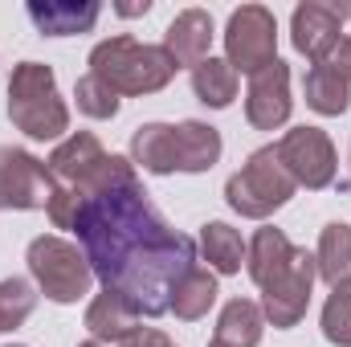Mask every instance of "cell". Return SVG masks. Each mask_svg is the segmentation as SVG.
Masks as SVG:
<instances>
[{
  "label": "cell",
  "mask_w": 351,
  "mask_h": 347,
  "mask_svg": "<svg viewBox=\"0 0 351 347\" xmlns=\"http://www.w3.org/2000/svg\"><path fill=\"white\" fill-rule=\"evenodd\" d=\"M45 213L53 229L78 233L102 290L123 294L139 319L172 311V290L196 265V241L168 225L127 156L110 152L90 180L58 188Z\"/></svg>",
  "instance_id": "cell-1"
},
{
  "label": "cell",
  "mask_w": 351,
  "mask_h": 347,
  "mask_svg": "<svg viewBox=\"0 0 351 347\" xmlns=\"http://www.w3.org/2000/svg\"><path fill=\"white\" fill-rule=\"evenodd\" d=\"M245 274L262 290V315L274 323V331H290L306 319L311 290L319 278L315 254L298 250L282 229L265 225L245 246Z\"/></svg>",
  "instance_id": "cell-2"
},
{
  "label": "cell",
  "mask_w": 351,
  "mask_h": 347,
  "mask_svg": "<svg viewBox=\"0 0 351 347\" xmlns=\"http://www.w3.org/2000/svg\"><path fill=\"white\" fill-rule=\"evenodd\" d=\"M90 70L98 82L114 90L119 98L131 94V98H143V94H160L164 86H172L176 78V62L168 58L164 45H147V41H135L131 33H119V37H106L90 49Z\"/></svg>",
  "instance_id": "cell-3"
},
{
  "label": "cell",
  "mask_w": 351,
  "mask_h": 347,
  "mask_svg": "<svg viewBox=\"0 0 351 347\" xmlns=\"http://www.w3.org/2000/svg\"><path fill=\"white\" fill-rule=\"evenodd\" d=\"M8 119L21 135L49 143L70 131V106L58 94V74L45 62H21L8 78Z\"/></svg>",
  "instance_id": "cell-4"
},
{
  "label": "cell",
  "mask_w": 351,
  "mask_h": 347,
  "mask_svg": "<svg viewBox=\"0 0 351 347\" xmlns=\"http://www.w3.org/2000/svg\"><path fill=\"white\" fill-rule=\"evenodd\" d=\"M294 192H298V184H294L290 172L282 168L274 143L258 147V152L241 164V172H233L225 180V204H229L237 217H245V221H265V217H274L278 208L290 204Z\"/></svg>",
  "instance_id": "cell-5"
},
{
  "label": "cell",
  "mask_w": 351,
  "mask_h": 347,
  "mask_svg": "<svg viewBox=\"0 0 351 347\" xmlns=\"http://www.w3.org/2000/svg\"><path fill=\"white\" fill-rule=\"evenodd\" d=\"M25 261H29V274H33L37 290L58 307L82 302L90 294V286H94V270H90L86 254L74 241L58 237V233L33 237L29 250H25Z\"/></svg>",
  "instance_id": "cell-6"
},
{
  "label": "cell",
  "mask_w": 351,
  "mask_h": 347,
  "mask_svg": "<svg viewBox=\"0 0 351 347\" xmlns=\"http://www.w3.org/2000/svg\"><path fill=\"white\" fill-rule=\"evenodd\" d=\"M225 62L237 74H262L278 62V16L265 4H241L229 12L225 25Z\"/></svg>",
  "instance_id": "cell-7"
},
{
  "label": "cell",
  "mask_w": 351,
  "mask_h": 347,
  "mask_svg": "<svg viewBox=\"0 0 351 347\" xmlns=\"http://www.w3.org/2000/svg\"><path fill=\"white\" fill-rule=\"evenodd\" d=\"M282 168L290 172V180L298 188H311V192H323L335 184L339 176V156H335V143L323 127H290L278 143H274Z\"/></svg>",
  "instance_id": "cell-8"
},
{
  "label": "cell",
  "mask_w": 351,
  "mask_h": 347,
  "mask_svg": "<svg viewBox=\"0 0 351 347\" xmlns=\"http://www.w3.org/2000/svg\"><path fill=\"white\" fill-rule=\"evenodd\" d=\"M53 196H58V180L49 176L45 160H37L25 147L0 143V208L33 213V208H49Z\"/></svg>",
  "instance_id": "cell-9"
},
{
  "label": "cell",
  "mask_w": 351,
  "mask_h": 347,
  "mask_svg": "<svg viewBox=\"0 0 351 347\" xmlns=\"http://www.w3.org/2000/svg\"><path fill=\"white\" fill-rule=\"evenodd\" d=\"M351 16V4H323V0H302L290 12V41L306 62H331V53L343 41V21Z\"/></svg>",
  "instance_id": "cell-10"
},
{
  "label": "cell",
  "mask_w": 351,
  "mask_h": 347,
  "mask_svg": "<svg viewBox=\"0 0 351 347\" xmlns=\"http://www.w3.org/2000/svg\"><path fill=\"white\" fill-rule=\"evenodd\" d=\"M290 110H294V98H290V66L278 58L269 62L262 74L250 78L245 90V119L254 131H278L290 123Z\"/></svg>",
  "instance_id": "cell-11"
},
{
  "label": "cell",
  "mask_w": 351,
  "mask_h": 347,
  "mask_svg": "<svg viewBox=\"0 0 351 347\" xmlns=\"http://www.w3.org/2000/svg\"><path fill=\"white\" fill-rule=\"evenodd\" d=\"M213 37H217V29H213V12H204V8H184V12H176V21L168 25V33H164V49H168V58L176 62V70H196L200 62H208L213 53Z\"/></svg>",
  "instance_id": "cell-12"
},
{
  "label": "cell",
  "mask_w": 351,
  "mask_h": 347,
  "mask_svg": "<svg viewBox=\"0 0 351 347\" xmlns=\"http://www.w3.org/2000/svg\"><path fill=\"white\" fill-rule=\"evenodd\" d=\"M106 156H110V152L98 143L94 131H70V135L49 152L45 168H49V176L58 180V188H70V184L90 180V176L106 164Z\"/></svg>",
  "instance_id": "cell-13"
},
{
  "label": "cell",
  "mask_w": 351,
  "mask_h": 347,
  "mask_svg": "<svg viewBox=\"0 0 351 347\" xmlns=\"http://www.w3.org/2000/svg\"><path fill=\"white\" fill-rule=\"evenodd\" d=\"M25 12L41 37H78L98 25L102 4L98 0H29Z\"/></svg>",
  "instance_id": "cell-14"
},
{
  "label": "cell",
  "mask_w": 351,
  "mask_h": 347,
  "mask_svg": "<svg viewBox=\"0 0 351 347\" xmlns=\"http://www.w3.org/2000/svg\"><path fill=\"white\" fill-rule=\"evenodd\" d=\"M172 147H176V172H184V176L213 172V164L225 152L221 131L208 127V123H200V119L172 123Z\"/></svg>",
  "instance_id": "cell-15"
},
{
  "label": "cell",
  "mask_w": 351,
  "mask_h": 347,
  "mask_svg": "<svg viewBox=\"0 0 351 347\" xmlns=\"http://www.w3.org/2000/svg\"><path fill=\"white\" fill-rule=\"evenodd\" d=\"M139 327H143V319H139V311H135L123 294L98 290V294L90 298V307H86L90 339H98V344H123V339H131Z\"/></svg>",
  "instance_id": "cell-16"
},
{
  "label": "cell",
  "mask_w": 351,
  "mask_h": 347,
  "mask_svg": "<svg viewBox=\"0 0 351 347\" xmlns=\"http://www.w3.org/2000/svg\"><path fill=\"white\" fill-rule=\"evenodd\" d=\"M262 335H265L262 302H254V298H229V302L221 307L213 344H221V347H258Z\"/></svg>",
  "instance_id": "cell-17"
},
{
  "label": "cell",
  "mask_w": 351,
  "mask_h": 347,
  "mask_svg": "<svg viewBox=\"0 0 351 347\" xmlns=\"http://www.w3.org/2000/svg\"><path fill=\"white\" fill-rule=\"evenodd\" d=\"M302 94H306V106L315 115H323V119H339V115H348V106H351V82L339 78V70L331 62H319V66L306 70Z\"/></svg>",
  "instance_id": "cell-18"
},
{
  "label": "cell",
  "mask_w": 351,
  "mask_h": 347,
  "mask_svg": "<svg viewBox=\"0 0 351 347\" xmlns=\"http://www.w3.org/2000/svg\"><path fill=\"white\" fill-rule=\"evenodd\" d=\"M131 164L152 176L176 172V147H172V123H143L131 135Z\"/></svg>",
  "instance_id": "cell-19"
},
{
  "label": "cell",
  "mask_w": 351,
  "mask_h": 347,
  "mask_svg": "<svg viewBox=\"0 0 351 347\" xmlns=\"http://www.w3.org/2000/svg\"><path fill=\"white\" fill-rule=\"evenodd\" d=\"M200 254H204V261H208L213 274L233 278V274H241V265H245V241H241V233H237L233 225L208 221V225H200Z\"/></svg>",
  "instance_id": "cell-20"
},
{
  "label": "cell",
  "mask_w": 351,
  "mask_h": 347,
  "mask_svg": "<svg viewBox=\"0 0 351 347\" xmlns=\"http://www.w3.org/2000/svg\"><path fill=\"white\" fill-rule=\"evenodd\" d=\"M217 294H221V290H217V274L204 270V265H192V270L180 278V286L172 290V315L184 319V323H196V319H204V315L213 311Z\"/></svg>",
  "instance_id": "cell-21"
},
{
  "label": "cell",
  "mask_w": 351,
  "mask_h": 347,
  "mask_svg": "<svg viewBox=\"0 0 351 347\" xmlns=\"http://www.w3.org/2000/svg\"><path fill=\"white\" fill-rule=\"evenodd\" d=\"M315 265H319V278H323L327 286L351 282V225L348 221L323 225L319 250H315Z\"/></svg>",
  "instance_id": "cell-22"
},
{
  "label": "cell",
  "mask_w": 351,
  "mask_h": 347,
  "mask_svg": "<svg viewBox=\"0 0 351 347\" xmlns=\"http://www.w3.org/2000/svg\"><path fill=\"white\" fill-rule=\"evenodd\" d=\"M237 86H241V74H237L225 58H208V62H200V66L192 70V94H196L204 106H213V110L233 106Z\"/></svg>",
  "instance_id": "cell-23"
},
{
  "label": "cell",
  "mask_w": 351,
  "mask_h": 347,
  "mask_svg": "<svg viewBox=\"0 0 351 347\" xmlns=\"http://www.w3.org/2000/svg\"><path fill=\"white\" fill-rule=\"evenodd\" d=\"M33 311H37V286L29 278H16V274L4 278L0 282V335L29 323Z\"/></svg>",
  "instance_id": "cell-24"
},
{
  "label": "cell",
  "mask_w": 351,
  "mask_h": 347,
  "mask_svg": "<svg viewBox=\"0 0 351 347\" xmlns=\"http://www.w3.org/2000/svg\"><path fill=\"white\" fill-rule=\"evenodd\" d=\"M319 327H323V339H327V344L351 347V282L331 286V294H327V302H323Z\"/></svg>",
  "instance_id": "cell-25"
},
{
  "label": "cell",
  "mask_w": 351,
  "mask_h": 347,
  "mask_svg": "<svg viewBox=\"0 0 351 347\" xmlns=\"http://www.w3.org/2000/svg\"><path fill=\"white\" fill-rule=\"evenodd\" d=\"M74 102H78V110H82L86 119H98V123L114 119L119 106H123V98L106 86V82H98L94 74H82V78L74 82Z\"/></svg>",
  "instance_id": "cell-26"
},
{
  "label": "cell",
  "mask_w": 351,
  "mask_h": 347,
  "mask_svg": "<svg viewBox=\"0 0 351 347\" xmlns=\"http://www.w3.org/2000/svg\"><path fill=\"white\" fill-rule=\"evenodd\" d=\"M119 347H176V344L164 335V331H156V327H139L131 339H123Z\"/></svg>",
  "instance_id": "cell-27"
},
{
  "label": "cell",
  "mask_w": 351,
  "mask_h": 347,
  "mask_svg": "<svg viewBox=\"0 0 351 347\" xmlns=\"http://www.w3.org/2000/svg\"><path fill=\"white\" fill-rule=\"evenodd\" d=\"M331 66L339 70V78H348V82H351V33L339 41V49L331 53Z\"/></svg>",
  "instance_id": "cell-28"
},
{
  "label": "cell",
  "mask_w": 351,
  "mask_h": 347,
  "mask_svg": "<svg viewBox=\"0 0 351 347\" xmlns=\"http://www.w3.org/2000/svg\"><path fill=\"white\" fill-rule=\"evenodd\" d=\"M119 16H147L152 12V0H139V4H114Z\"/></svg>",
  "instance_id": "cell-29"
},
{
  "label": "cell",
  "mask_w": 351,
  "mask_h": 347,
  "mask_svg": "<svg viewBox=\"0 0 351 347\" xmlns=\"http://www.w3.org/2000/svg\"><path fill=\"white\" fill-rule=\"evenodd\" d=\"M78 347H102V344H98V339H82Z\"/></svg>",
  "instance_id": "cell-30"
},
{
  "label": "cell",
  "mask_w": 351,
  "mask_h": 347,
  "mask_svg": "<svg viewBox=\"0 0 351 347\" xmlns=\"http://www.w3.org/2000/svg\"><path fill=\"white\" fill-rule=\"evenodd\" d=\"M208 347H221V344H208Z\"/></svg>",
  "instance_id": "cell-31"
},
{
  "label": "cell",
  "mask_w": 351,
  "mask_h": 347,
  "mask_svg": "<svg viewBox=\"0 0 351 347\" xmlns=\"http://www.w3.org/2000/svg\"><path fill=\"white\" fill-rule=\"evenodd\" d=\"M348 156H351V152H348Z\"/></svg>",
  "instance_id": "cell-32"
}]
</instances>
